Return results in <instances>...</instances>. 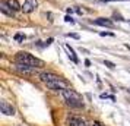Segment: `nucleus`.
Returning <instances> with one entry per match:
<instances>
[{"label":"nucleus","mask_w":130,"mask_h":126,"mask_svg":"<svg viewBox=\"0 0 130 126\" xmlns=\"http://www.w3.org/2000/svg\"><path fill=\"white\" fill-rule=\"evenodd\" d=\"M94 24L100 25V26H108V28H112V26H114L112 21L111 19H108V18H98V19H95L94 21Z\"/></svg>","instance_id":"0eeeda50"},{"label":"nucleus","mask_w":130,"mask_h":126,"mask_svg":"<svg viewBox=\"0 0 130 126\" xmlns=\"http://www.w3.org/2000/svg\"><path fill=\"white\" fill-rule=\"evenodd\" d=\"M104 65H105L107 67H110V69H114V67H116V65L111 63V62H108V60H104Z\"/></svg>","instance_id":"9d476101"},{"label":"nucleus","mask_w":130,"mask_h":126,"mask_svg":"<svg viewBox=\"0 0 130 126\" xmlns=\"http://www.w3.org/2000/svg\"><path fill=\"white\" fill-rule=\"evenodd\" d=\"M15 38H16V40H18V41H22V40H24L25 37H24V35H21V34H18V35L15 37Z\"/></svg>","instance_id":"f8f14e48"},{"label":"nucleus","mask_w":130,"mask_h":126,"mask_svg":"<svg viewBox=\"0 0 130 126\" xmlns=\"http://www.w3.org/2000/svg\"><path fill=\"white\" fill-rule=\"evenodd\" d=\"M0 110H2V113L6 114V116H13L15 114V107H13L12 104H9L7 101H0Z\"/></svg>","instance_id":"423d86ee"},{"label":"nucleus","mask_w":130,"mask_h":126,"mask_svg":"<svg viewBox=\"0 0 130 126\" xmlns=\"http://www.w3.org/2000/svg\"><path fill=\"white\" fill-rule=\"evenodd\" d=\"M61 95L64 98V101L70 106V107H76L80 108L83 107V98L80 94H77L76 91L70 90V88H66V90L61 91Z\"/></svg>","instance_id":"f257e3e1"},{"label":"nucleus","mask_w":130,"mask_h":126,"mask_svg":"<svg viewBox=\"0 0 130 126\" xmlns=\"http://www.w3.org/2000/svg\"><path fill=\"white\" fill-rule=\"evenodd\" d=\"M12 69L15 72L22 73V75H32V73H35V67L28 66V65H22V63H18V62L15 65H12Z\"/></svg>","instance_id":"7ed1b4c3"},{"label":"nucleus","mask_w":130,"mask_h":126,"mask_svg":"<svg viewBox=\"0 0 130 126\" xmlns=\"http://www.w3.org/2000/svg\"><path fill=\"white\" fill-rule=\"evenodd\" d=\"M101 35H111L112 37V34H110V32H101Z\"/></svg>","instance_id":"2eb2a0df"},{"label":"nucleus","mask_w":130,"mask_h":126,"mask_svg":"<svg viewBox=\"0 0 130 126\" xmlns=\"http://www.w3.org/2000/svg\"><path fill=\"white\" fill-rule=\"evenodd\" d=\"M67 37H72V38H79L76 34H67Z\"/></svg>","instance_id":"ddd939ff"},{"label":"nucleus","mask_w":130,"mask_h":126,"mask_svg":"<svg viewBox=\"0 0 130 126\" xmlns=\"http://www.w3.org/2000/svg\"><path fill=\"white\" fill-rule=\"evenodd\" d=\"M37 7H38V2L37 0H25L21 10H24L25 13H32Z\"/></svg>","instance_id":"20e7f679"},{"label":"nucleus","mask_w":130,"mask_h":126,"mask_svg":"<svg viewBox=\"0 0 130 126\" xmlns=\"http://www.w3.org/2000/svg\"><path fill=\"white\" fill-rule=\"evenodd\" d=\"M3 2H5L9 7H12L13 10H19V9H22V6L19 5L18 0H3Z\"/></svg>","instance_id":"1a4fd4ad"},{"label":"nucleus","mask_w":130,"mask_h":126,"mask_svg":"<svg viewBox=\"0 0 130 126\" xmlns=\"http://www.w3.org/2000/svg\"><path fill=\"white\" fill-rule=\"evenodd\" d=\"M94 126H102V125H101L100 122H94Z\"/></svg>","instance_id":"dca6fc26"},{"label":"nucleus","mask_w":130,"mask_h":126,"mask_svg":"<svg viewBox=\"0 0 130 126\" xmlns=\"http://www.w3.org/2000/svg\"><path fill=\"white\" fill-rule=\"evenodd\" d=\"M64 21H66V22H70V24H73V22H75V21H73V19H72L70 16H66Z\"/></svg>","instance_id":"9b49d317"},{"label":"nucleus","mask_w":130,"mask_h":126,"mask_svg":"<svg viewBox=\"0 0 130 126\" xmlns=\"http://www.w3.org/2000/svg\"><path fill=\"white\" fill-rule=\"evenodd\" d=\"M0 10L5 13V15H7V16H13V13H15V10H13L12 7L7 6L3 0H2V3H0Z\"/></svg>","instance_id":"6e6552de"},{"label":"nucleus","mask_w":130,"mask_h":126,"mask_svg":"<svg viewBox=\"0 0 130 126\" xmlns=\"http://www.w3.org/2000/svg\"><path fill=\"white\" fill-rule=\"evenodd\" d=\"M15 60L18 63H22V65H28V66H32V67H41L42 66V62L40 59H37L35 56L26 53V51H19L16 53L15 56Z\"/></svg>","instance_id":"f03ea898"},{"label":"nucleus","mask_w":130,"mask_h":126,"mask_svg":"<svg viewBox=\"0 0 130 126\" xmlns=\"http://www.w3.org/2000/svg\"><path fill=\"white\" fill-rule=\"evenodd\" d=\"M67 125L69 126H88V123L80 116H70L67 119Z\"/></svg>","instance_id":"39448f33"},{"label":"nucleus","mask_w":130,"mask_h":126,"mask_svg":"<svg viewBox=\"0 0 130 126\" xmlns=\"http://www.w3.org/2000/svg\"><path fill=\"white\" fill-rule=\"evenodd\" d=\"M101 2H105V3H108V2H121V0H101Z\"/></svg>","instance_id":"4468645a"}]
</instances>
